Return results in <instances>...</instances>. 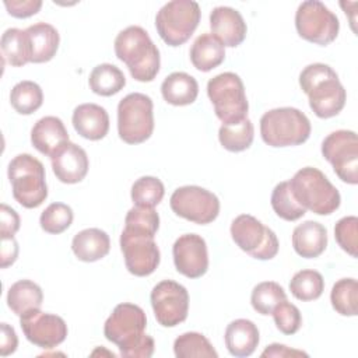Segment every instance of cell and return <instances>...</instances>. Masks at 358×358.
I'll use <instances>...</instances> for the list:
<instances>
[{
	"label": "cell",
	"mask_w": 358,
	"mask_h": 358,
	"mask_svg": "<svg viewBox=\"0 0 358 358\" xmlns=\"http://www.w3.org/2000/svg\"><path fill=\"white\" fill-rule=\"evenodd\" d=\"M147 316L134 303L123 302L115 306L103 324L108 341L116 344L123 357L150 358L154 354V338L145 334Z\"/></svg>",
	"instance_id": "6da1fadb"
},
{
	"label": "cell",
	"mask_w": 358,
	"mask_h": 358,
	"mask_svg": "<svg viewBox=\"0 0 358 358\" xmlns=\"http://www.w3.org/2000/svg\"><path fill=\"white\" fill-rule=\"evenodd\" d=\"M299 85L308 95L309 106L320 119L338 115L347 99V92L337 73L324 63L308 64L299 74Z\"/></svg>",
	"instance_id": "7a4b0ae2"
},
{
	"label": "cell",
	"mask_w": 358,
	"mask_h": 358,
	"mask_svg": "<svg viewBox=\"0 0 358 358\" xmlns=\"http://www.w3.org/2000/svg\"><path fill=\"white\" fill-rule=\"evenodd\" d=\"M115 53L127 66L131 77L140 83L152 81L159 71V50L148 32L138 25H130L117 34Z\"/></svg>",
	"instance_id": "3957f363"
},
{
	"label": "cell",
	"mask_w": 358,
	"mask_h": 358,
	"mask_svg": "<svg viewBox=\"0 0 358 358\" xmlns=\"http://www.w3.org/2000/svg\"><path fill=\"white\" fill-rule=\"evenodd\" d=\"M288 183L295 200L305 210L317 215H329L340 207L341 196L337 187L317 168L299 169Z\"/></svg>",
	"instance_id": "277c9868"
},
{
	"label": "cell",
	"mask_w": 358,
	"mask_h": 358,
	"mask_svg": "<svg viewBox=\"0 0 358 358\" xmlns=\"http://www.w3.org/2000/svg\"><path fill=\"white\" fill-rule=\"evenodd\" d=\"M310 130L306 115L291 106L270 109L260 119V136L270 147L303 144L309 138Z\"/></svg>",
	"instance_id": "5b68a950"
},
{
	"label": "cell",
	"mask_w": 358,
	"mask_h": 358,
	"mask_svg": "<svg viewBox=\"0 0 358 358\" xmlns=\"http://www.w3.org/2000/svg\"><path fill=\"white\" fill-rule=\"evenodd\" d=\"M13 197L25 208L39 207L48 197L43 164L31 154L15 155L7 168Z\"/></svg>",
	"instance_id": "8992f818"
},
{
	"label": "cell",
	"mask_w": 358,
	"mask_h": 358,
	"mask_svg": "<svg viewBox=\"0 0 358 358\" xmlns=\"http://www.w3.org/2000/svg\"><path fill=\"white\" fill-rule=\"evenodd\" d=\"M207 95L222 124L238 123L248 117L249 103L243 83L238 74L225 71L210 78Z\"/></svg>",
	"instance_id": "52a82bcc"
},
{
	"label": "cell",
	"mask_w": 358,
	"mask_h": 358,
	"mask_svg": "<svg viewBox=\"0 0 358 358\" xmlns=\"http://www.w3.org/2000/svg\"><path fill=\"white\" fill-rule=\"evenodd\" d=\"M200 6L192 0H172L155 15V28L169 46H180L190 39L200 22Z\"/></svg>",
	"instance_id": "ba28073f"
},
{
	"label": "cell",
	"mask_w": 358,
	"mask_h": 358,
	"mask_svg": "<svg viewBox=\"0 0 358 358\" xmlns=\"http://www.w3.org/2000/svg\"><path fill=\"white\" fill-rule=\"evenodd\" d=\"M154 131L152 99L141 92H131L117 105V133L127 144H140Z\"/></svg>",
	"instance_id": "9c48e42d"
},
{
	"label": "cell",
	"mask_w": 358,
	"mask_h": 358,
	"mask_svg": "<svg viewBox=\"0 0 358 358\" xmlns=\"http://www.w3.org/2000/svg\"><path fill=\"white\" fill-rule=\"evenodd\" d=\"M295 28L298 35L305 41L326 46L337 38L340 22L337 15L322 1L306 0L298 6Z\"/></svg>",
	"instance_id": "30bf717a"
},
{
	"label": "cell",
	"mask_w": 358,
	"mask_h": 358,
	"mask_svg": "<svg viewBox=\"0 0 358 358\" xmlns=\"http://www.w3.org/2000/svg\"><path fill=\"white\" fill-rule=\"evenodd\" d=\"M231 236L239 249L257 260H270L278 253L277 235L253 215H238L231 224Z\"/></svg>",
	"instance_id": "8fae6325"
},
{
	"label": "cell",
	"mask_w": 358,
	"mask_h": 358,
	"mask_svg": "<svg viewBox=\"0 0 358 358\" xmlns=\"http://www.w3.org/2000/svg\"><path fill=\"white\" fill-rule=\"evenodd\" d=\"M169 204L176 215L200 225L213 222L220 214L218 197L213 192L194 185L178 187L172 193Z\"/></svg>",
	"instance_id": "7c38bea8"
},
{
	"label": "cell",
	"mask_w": 358,
	"mask_h": 358,
	"mask_svg": "<svg viewBox=\"0 0 358 358\" xmlns=\"http://www.w3.org/2000/svg\"><path fill=\"white\" fill-rule=\"evenodd\" d=\"M322 154L336 175L348 185L358 183V138L352 130H336L322 143Z\"/></svg>",
	"instance_id": "4fadbf2b"
},
{
	"label": "cell",
	"mask_w": 358,
	"mask_h": 358,
	"mask_svg": "<svg viewBox=\"0 0 358 358\" xmlns=\"http://www.w3.org/2000/svg\"><path fill=\"white\" fill-rule=\"evenodd\" d=\"M120 249L129 273L145 277L155 271L161 253L154 241V235L124 228L120 235Z\"/></svg>",
	"instance_id": "5bb4252c"
},
{
	"label": "cell",
	"mask_w": 358,
	"mask_h": 358,
	"mask_svg": "<svg viewBox=\"0 0 358 358\" xmlns=\"http://www.w3.org/2000/svg\"><path fill=\"white\" fill-rule=\"evenodd\" d=\"M150 301L157 322L164 327H175L187 317L189 292L176 281H159L152 288Z\"/></svg>",
	"instance_id": "9a60e30c"
},
{
	"label": "cell",
	"mask_w": 358,
	"mask_h": 358,
	"mask_svg": "<svg viewBox=\"0 0 358 358\" xmlns=\"http://www.w3.org/2000/svg\"><path fill=\"white\" fill-rule=\"evenodd\" d=\"M20 324L27 340L45 350L57 347L67 337L66 322L60 316L41 309L20 316Z\"/></svg>",
	"instance_id": "2e32d148"
},
{
	"label": "cell",
	"mask_w": 358,
	"mask_h": 358,
	"mask_svg": "<svg viewBox=\"0 0 358 358\" xmlns=\"http://www.w3.org/2000/svg\"><path fill=\"white\" fill-rule=\"evenodd\" d=\"M176 270L187 278H199L208 270L206 241L197 234L180 235L172 248Z\"/></svg>",
	"instance_id": "e0dca14e"
},
{
	"label": "cell",
	"mask_w": 358,
	"mask_h": 358,
	"mask_svg": "<svg viewBox=\"0 0 358 358\" xmlns=\"http://www.w3.org/2000/svg\"><path fill=\"white\" fill-rule=\"evenodd\" d=\"M52 169L56 178L67 185L81 182L90 168L88 155L80 145L67 141L52 157Z\"/></svg>",
	"instance_id": "ac0fdd59"
},
{
	"label": "cell",
	"mask_w": 358,
	"mask_h": 358,
	"mask_svg": "<svg viewBox=\"0 0 358 358\" xmlns=\"http://www.w3.org/2000/svg\"><path fill=\"white\" fill-rule=\"evenodd\" d=\"M210 28L211 34L228 48L239 46L245 41L248 32L246 22L241 13L227 6L215 7L211 11Z\"/></svg>",
	"instance_id": "d6986e66"
},
{
	"label": "cell",
	"mask_w": 358,
	"mask_h": 358,
	"mask_svg": "<svg viewBox=\"0 0 358 358\" xmlns=\"http://www.w3.org/2000/svg\"><path fill=\"white\" fill-rule=\"evenodd\" d=\"M71 123L74 130L87 140H101L109 131V115L96 103H81L73 110Z\"/></svg>",
	"instance_id": "ffe728a7"
},
{
	"label": "cell",
	"mask_w": 358,
	"mask_h": 358,
	"mask_svg": "<svg viewBox=\"0 0 358 358\" xmlns=\"http://www.w3.org/2000/svg\"><path fill=\"white\" fill-rule=\"evenodd\" d=\"M69 140V133L62 122L56 116H45L39 119L31 130L32 145L43 155L52 157L64 143Z\"/></svg>",
	"instance_id": "44dd1931"
},
{
	"label": "cell",
	"mask_w": 358,
	"mask_h": 358,
	"mask_svg": "<svg viewBox=\"0 0 358 358\" xmlns=\"http://www.w3.org/2000/svg\"><path fill=\"white\" fill-rule=\"evenodd\" d=\"M225 345L231 355L243 358L255 352L260 334L257 326L248 319L232 320L225 329Z\"/></svg>",
	"instance_id": "7402d4cb"
},
{
	"label": "cell",
	"mask_w": 358,
	"mask_h": 358,
	"mask_svg": "<svg viewBox=\"0 0 358 358\" xmlns=\"http://www.w3.org/2000/svg\"><path fill=\"white\" fill-rule=\"evenodd\" d=\"M292 246L301 257H319L327 246V229L317 221H305L294 228Z\"/></svg>",
	"instance_id": "603a6c76"
},
{
	"label": "cell",
	"mask_w": 358,
	"mask_h": 358,
	"mask_svg": "<svg viewBox=\"0 0 358 358\" xmlns=\"http://www.w3.org/2000/svg\"><path fill=\"white\" fill-rule=\"evenodd\" d=\"M110 249L109 235L99 228H87L77 232L71 242V250L76 257L85 263L103 259Z\"/></svg>",
	"instance_id": "cb8c5ba5"
},
{
	"label": "cell",
	"mask_w": 358,
	"mask_h": 358,
	"mask_svg": "<svg viewBox=\"0 0 358 358\" xmlns=\"http://www.w3.org/2000/svg\"><path fill=\"white\" fill-rule=\"evenodd\" d=\"M25 31L31 46V63H46L52 60L60 43L57 29L48 22H36Z\"/></svg>",
	"instance_id": "d4e9b609"
},
{
	"label": "cell",
	"mask_w": 358,
	"mask_h": 358,
	"mask_svg": "<svg viewBox=\"0 0 358 358\" xmlns=\"http://www.w3.org/2000/svg\"><path fill=\"white\" fill-rule=\"evenodd\" d=\"M161 94L162 98L171 105H190L199 95V84L193 76L185 71H175L162 81Z\"/></svg>",
	"instance_id": "484cf974"
},
{
	"label": "cell",
	"mask_w": 358,
	"mask_h": 358,
	"mask_svg": "<svg viewBox=\"0 0 358 358\" xmlns=\"http://www.w3.org/2000/svg\"><path fill=\"white\" fill-rule=\"evenodd\" d=\"M225 59V46L213 34H203L196 38L190 48V62L199 71H210L218 67Z\"/></svg>",
	"instance_id": "4316f807"
},
{
	"label": "cell",
	"mask_w": 358,
	"mask_h": 358,
	"mask_svg": "<svg viewBox=\"0 0 358 358\" xmlns=\"http://www.w3.org/2000/svg\"><path fill=\"white\" fill-rule=\"evenodd\" d=\"M42 302L43 292L41 287L31 280H18L8 288L7 305L17 316L41 309Z\"/></svg>",
	"instance_id": "83f0119b"
},
{
	"label": "cell",
	"mask_w": 358,
	"mask_h": 358,
	"mask_svg": "<svg viewBox=\"0 0 358 358\" xmlns=\"http://www.w3.org/2000/svg\"><path fill=\"white\" fill-rule=\"evenodd\" d=\"M4 60L13 67H22L31 62V46L27 31L20 28H8L0 41Z\"/></svg>",
	"instance_id": "f1b7e54d"
},
{
	"label": "cell",
	"mask_w": 358,
	"mask_h": 358,
	"mask_svg": "<svg viewBox=\"0 0 358 358\" xmlns=\"http://www.w3.org/2000/svg\"><path fill=\"white\" fill-rule=\"evenodd\" d=\"M88 84L94 94L101 96H110L123 90L126 85V78L123 71L115 64L101 63L92 69Z\"/></svg>",
	"instance_id": "f546056e"
},
{
	"label": "cell",
	"mask_w": 358,
	"mask_h": 358,
	"mask_svg": "<svg viewBox=\"0 0 358 358\" xmlns=\"http://www.w3.org/2000/svg\"><path fill=\"white\" fill-rule=\"evenodd\" d=\"M255 137V127L249 117L231 124H222L218 130V140L221 145L231 152H241L248 150Z\"/></svg>",
	"instance_id": "4dcf8cb0"
},
{
	"label": "cell",
	"mask_w": 358,
	"mask_h": 358,
	"mask_svg": "<svg viewBox=\"0 0 358 358\" xmlns=\"http://www.w3.org/2000/svg\"><path fill=\"white\" fill-rule=\"evenodd\" d=\"M42 88L29 80L17 83L10 92V103L20 115H31L42 106Z\"/></svg>",
	"instance_id": "1f68e13d"
},
{
	"label": "cell",
	"mask_w": 358,
	"mask_h": 358,
	"mask_svg": "<svg viewBox=\"0 0 358 358\" xmlns=\"http://www.w3.org/2000/svg\"><path fill=\"white\" fill-rule=\"evenodd\" d=\"M333 309L341 316H357L358 312V282L355 278L336 281L330 292Z\"/></svg>",
	"instance_id": "d6a6232c"
},
{
	"label": "cell",
	"mask_w": 358,
	"mask_h": 358,
	"mask_svg": "<svg viewBox=\"0 0 358 358\" xmlns=\"http://www.w3.org/2000/svg\"><path fill=\"white\" fill-rule=\"evenodd\" d=\"M173 352L178 358H217L218 352L211 343L196 331H187L180 334L173 343Z\"/></svg>",
	"instance_id": "836d02e7"
},
{
	"label": "cell",
	"mask_w": 358,
	"mask_h": 358,
	"mask_svg": "<svg viewBox=\"0 0 358 358\" xmlns=\"http://www.w3.org/2000/svg\"><path fill=\"white\" fill-rule=\"evenodd\" d=\"M291 294L303 302L317 299L324 291L323 275L316 270H301L289 281Z\"/></svg>",
	"instance_id": "e575fe53"
},
{
	"label": "cell",
	"mask_w": 358,
	"mask_h": 358,
	"mask_svg": "<svg viewBox=\"0 0 358 358\" xmlns=\"http://www.w3.org/2000/svg\"><path fill=\"white\" fill-rule=\"evenodd\" d=\"M270 201L274 213L285 221H296L306 213V210L295 200L288 180L275 185Z\"/></svg>",
	"instance_id": "d590c367"
},
{
	"label": "cell",
	"mask_w": 358,
	"mask_h": 358,
	"mask_svg": "<svg viewBox=\"0 0 358 358\" xmlns=\"http://www.w3.org/2000/svg\"><path fill=\"white\" fill-rule=\"evenodd\" d=\"M285 299H287V294L284 288L274 281L259 282L253 288L250 295V303L253 309L263 316L271 315L274 308Z\"/></svg>",
	"instance_id": "8d00e7d4"
},
{
	"label": "cell",
	"mask_w": 358,
	"mask_h": 358,
	"mask_svg": "<svg viewBox=\"0 0 358 358\" xmlns=\"http://www.w3.org/2000/svg\"><path fill=\"white\" fill-rule=\"evenodd\" d=\"M165 194L164 183L155 176H141L131 186V200L134 206L154 208L158 206Z\"/></svg>",
	"instance_id": "74e56055"
},
{
	"label": "cell",
	"mask_w": 358,
	"mask_h": 358,
	"mask_svg": "<svg viewBox=\"0 0 358 358\" xmlns=\"http://www.w3.org/2000/svg\"><path fill=\"white\" fill-rule=\"evenodd\" d=\"M74 214L70 206L64 203H52L41 214L39 224L41 228L48 234H62L73 222Z\"/></svg>",
	"instance_id": "f35d334b"
},
{
	"label": "cell",
	"mask_w": 358,
	"mask_h": 358,
	"mask_svg": "<svg viewBox=\"0 0 358 358\" xmlns=\"http://www.w3.org/2000/svg\"><path fill=\"white\" fill-rule=\"evenodd\" d=\"M124 228L147 232L155 236L159 228V215L154 208L134 206L126 214Z\"/></svg>",
	"instance_id": "ab89813d"
},
{
	"label": "cell",
	"mask_w": 358,
	"mask_h": 358,
	"mask_svg": "<svg viewBox=\"0 0 358 358\" xmlns=\"http://www.w3.org/2000/svg\"><path fill=\"white\" fill-rule=\"evenodd\" d=\"M334 236L338 246L347 252L351 257L358 255V218L355 215H347L337 221L334 227Z\"/></svg>",
	"instance_id": "60d3db41"
},
{
	"label": "cell",
	"mask_w": 358,
	"mask_h": 358,
	"mask_svg": "<svg viewBox=\"0 0 358 358\" xmlns=\"http://www.w3.org/2000/svg\"><path fill=\"white\" fill-rule=\"evenodd\" d=\"M271 315H273L275 327L282 334L291 336V334H295L301 329V324H302L301 312L294 303H289L287 299L280 302L274 308Z\"/></svg>",
	"instance_id": "b9f144b4"
},
{
	"label": "cell",
	"mask_w": 358,
	"mask_h": 358,
	"mask_svg": "<svg viewBox=\"0 0 358 358\" xmlns=\"http://www.w3.org/2000/svg\"><path fill=\"white\" fill-rule=\"evenodd\" d=\"M4 7L7 8L8 14L15 18H28L35 15L41 7V0H6Z\"/></svg>",
	"instance_id": "7bdbcfd3"
},
{
	"label": "cell",
	"mask_w": 358,
	"mask_h": 358,
	"mask_svg": "<svg viewBox=\"0 0 358 358\" xmlns=\"http://www.w3.org/2000/svg\"><path fill=\"white\" fill-rule=\"evenodd\" d=\"M20 229V217L14 208L7 204H1L0 207V236L13 238Z\"/></svg>",
	"instance_id": "ee69618b"
},
{
	"label": "cell",
	"mask_w": 358,
	"mask_h": 358,
	"mask_svg": "<svg viewBox=\"0 0 358 358\" xmlns=\"http://www.w3.org/2000/svg\"><path fill=\"white\" fill-rule=\"evenodd\" d=\"M1 336H0V354L3 357H7L13 354L17 350L18 338L15 334V330L8 326L7 323H1Z\"/></svg>",
	"instance_id": "f6af8a7d"
},
{
	"label": "cell",
	"mask_w": 358,
	"mask_h": 358,
	"mask_svg": "<svg viewBox=\"0 0 358 358\" xmlns=\"http://www.w3.org/2000/svg\"><path fill=\"white\" fill-rule=\"evenodd\" d=\"M264 357L288 358V357H308V354L301 351V350H294V348H289L284 344L274 343V344H270L264 348V351L262 352V358H264Z\"/></svg>",
	"instance_id": "bcb514c9"
},
{
	"label": "cell",
	"mask_w": 358,
	"mask_h": 358,
	"mask_svg": "<svg viewBox=\"0 0 358 358\" xmlns=\"http://www.w3.org/2000/svg\"><path fill=\"white\" fill-rule=\"evenodd\" d=\"M18 256V243L13 238L1 239V267L6 268L11 266Z\"/></svg>",
	"instance_id": "7dc6e473"
}]
</instances>
